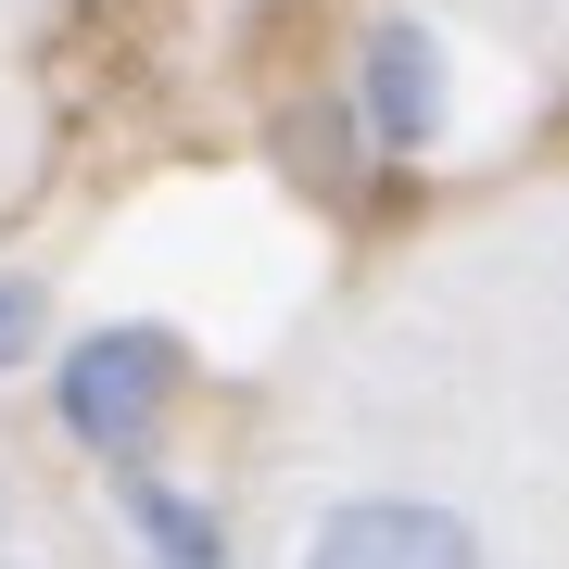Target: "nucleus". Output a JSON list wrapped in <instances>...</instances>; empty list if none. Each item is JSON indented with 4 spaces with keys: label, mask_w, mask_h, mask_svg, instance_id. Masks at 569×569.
Listing matches in <instances>:
<instances>
[{
    "label": "nucleus",
    "mask_w": 569,
    "mask_h": 569,
    "mask_svg": "<svg viewBox=\"0 0 569 569\" xmlns=\"http://www.w3.org/2000/svg\"><path fill=\"white\" fill-rule=\"evenodd\" d=\"M114 519L140 545V569H228V507H203L164 468H114Z\"/></svg>",
    "instance_id": "20e7f679"
},
{
    "label": "nucleus",
    "mask_w": 569,
    "mask_h": 569,
    "mask_svg": "<svg viewBox=\"0 0 569 569\" xmlns=\"http://www.w3.org/2000/svg\"><path fill=\"white\" fill-rule=\"evenodd\" d=\"M291 569H493L481 519L456 493H406V481H367V493H329L305 519Z\"/></svg>",
    "instance_id": "f03ea898"
},
{
    "label": "nucleus",
    "mask_w": 569,
    "mask_h": 569,
    "mask_svg": "<svg viewBox=\"0 0 569 569\" xmlns=\"http://www.w3.org/2000/svg\"><path fill=\"white\" fill-rule=\"evenodd\" d=\"M39 342H51V291L26 266H0V367H39Z\"/></svg>",
    "instance_id": "39448f33"
},
{
    "label": "nucleus",
    "mask_w": 569,
    "mask_h": 569,
    "mask_svg": "<svg viewBox=\"0 0 569 569\" xmlns=\"http://www.w3.org/2000/svg\"><path fill=\"white\" fill-rule=\"evenodd\" d=\"M342 102H355V127H367V152H430V140L456 127V51L430 39L418 13H380V26H355Z\"/></svg>",
    "instance_id": "7ed1b4c3"
},
{
    "label": "nucleus",
    "mask_w": 569,
    "mask_h": 569,
    "mask_svg": "<svg viewBox=\"0 0 569 569\" xmlns=\"http://www.w3.org/2000/svg\"><path fill=\"white\" fill-rule=\"evenodd\" d=\"M178 392H190V342H178L164 317L77 329V342L51 355V418H63V443L102 456V468H152L164 418H178Z\"/></svg>",
    "instance_id": "f257e3e1"
}]
</instances>
